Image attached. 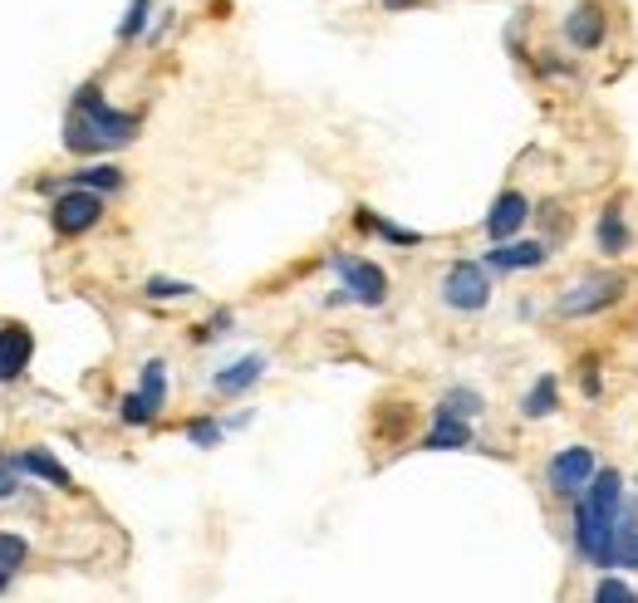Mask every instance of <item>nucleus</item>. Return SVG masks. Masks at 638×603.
<instances>
[{"instance_id":"a878e982","label":"nucleus","mask_w":638,"mask_h":603,"mask_svg":"<svg viewBox=\"0 0 638 603\" xmlns=\"http://www.w3.org/2000/svg\"><path fill=\"white\" fill-rule=\"evenodd\" d=\"M585 393H589V397L599 393V373H595V363H585Z\"/></svg>"},{"instance_id":"423d86ee","label":"nucleus","mask_w":638,"mask_h":603,"mask_svg":"<svg viewBox=\"0 0 638 603\" xmlns=\"http://www.w3.org/2000/svg\"><path fill=\"white\" fill-rule=\"evenodd\" d=\"M335 270H339V280H344L349 300H359V304H383V300H389V275H383L373 260L335 256Z\"/></svg>"},{"instance_id":"ddd939ff","label":"nucleus","mask_w":638,"mask_h":603,"mask_svg":"<svg viewBox=\"0 0 638 603\" xmlns=\"http://www.w3.org/2000/svg\"><path fill=\"white\" fill-rule=\"evenodd\" d=\"M423 447H428V451H457V447H472V427H466L462 417H452V413H442V407H438V423H432V432H428Z\"/></svg>"},{"instance_id":"6e6552de","label":"nucleus","mask_w":638,"mask_h":603,"mask_svg":"<svg viewBox=\"0 0 638 603\" xmlns=\"http://www.w3.org/2000/svg\"><path fill=\"white\" fill-rule=\"evenodd\" d=\"M526 216H531V201L521 197V191H501V197L492 201V211H486V236L501 246V241H511V236L526 226Z\"/></svg>"},{"instance_id":"7ed1b4c3","label":"nucleus","mask_w":638,"mask_h":603,"mask_svg":"<svg viewBox=\"0 0 638 603\" xmlns=\"http://www.w3.org/2000/svg\"><path fill=\"white\" fill-rule=\"evenodd\" d=\"M442 300H447L452 310H486L492 280H486V270L476 266V260H457V266L442 275Z\"/></svg>"},{"instance_id":"6ab92c4d","label":"nucleus","mask_w":638,"mask_h":603,"mask_svg":"<svg viewBox=\"0 0 638 603\" xmlns=\"http://www.w3.org/2000/svg\"><path fill=\"white\" fill-rule=\"evenodd\" d=\"M74 187H84V191H94V187L119 191L123 187V173H119V167H89V173H74Z\"/></svg>"},{"instance_id":"bb28decb","label":"nucleus","mask_w":638,"mask_h":603,"mask_svg":"<svg viewBox=\"0 0 638 603\" xmlns=\"http://www.w3.org/2000/svg\"><path fill=\"white\" fill-rule=\"evenodd\" d=\"M0 594H6V569H0Z\"/></svg>"},{"instance_id":"cd10ccee","label":"nucleus","mask_w":638,"mask_h":603,"mask_svg":"<svg viewBox=\"0 0 638 603\" xmlns=\"http://www.w3.org/2000/svg\"><path fill=\"white\" fill-rule=\"evenodd\" d=\"M389 6H403V0H389Z\"/></svg>"},{"instance_id":"f3484780","label":"nucleus","mask_w":638,"mask_h":603,"mask_svg":"<svg viewBox=\"0 0 638 603\" xmlns=\"http://www.w3.org/2000/svg\"><path fill=\"white\" fill-rule=\"evenodd\" d=\"M555 407H560V388H555L550 373H541V378H535V388L526 393V403H521V413H526V417H550Z\"/></svg>"},{"instance_id":"b1692460","label":"nucleus","mask_w":638,"mask_h":603,"mask_svg":"<svg viewBox=\"0 0 638 603\" xmlns=\"http://www.w3.org/2000/svg\"><path fill=\"white\" fill-rule=\"evenodd\" d=\"M192 441H197V447H216V441H222V427L216 423H207V417H202V423H192V432H187Z\"/></svg>"},{"instance_id":"4be33fe9","label":"nucleus","mask_w":638,"mask_h":603,"mask_svg":"<svg viewBox=\"0 0 638 603\" xmlns=\"http://www.w3.org/2000/svg\"><path fill=\"white\" fill-rule=\"evenodd\" d=\"M182 294H192L187 280H147V300H182Z\"/></svg>"},{"instance_id":"f257e3e1","label":"nucleus","mask_w":638,"mask_h":603,"mask_svg":"<svg viewBox=\"0 0 638 603\" xmlns=\"http://www.w3.org/2000/svg\"><path fill=\"white\" fill-rule=\"evenodd\" d=\"M133 133H138V118L109 108L104 94L89 84V89H79L74 113H70V123H64V147H70V153H109V147L133 143Z\"/></svg>"},{"instance_id":"2eb2a0df","label":"nucleus","mask_w":638,"mask_h":603,"mask_svg":"<svg viewBox=\"0 0 638 603\" xmlns=\"http://www.w3.org/2000/svg\"><path fill=\"white\" fill-rule=\"evenodd\" d=\"M20 461V471H30V476H40V481H50V486H60V491H70V471H64L60 461L50 457V451H25V457H16Z\"/></svg>"},{"instance_id":"39448f33","label":"nucleus","mask_w":638,"mask_h":603,"mask_svg":"<svg viewBox=\"0 0 638 603\" xmlns=\"http://www.w3.org/2000/svg\"><path fill=\"white\" fill-rule=\"evenodd\" d=\"M99 216H104V197H99V191L74 187V191H64V197L54 201L50 221H54V231H60V236H84L89 226H99Z\"/></svg>"},{"instance_id":"4468645a","label":"nucleus","mask_w":638,"mask_h":603,"mask_svg":"<svg viewBox=\"0 0 638 603\" xmlns=\"http://www.w3.org/2000/svg\"><path fill=\"white\" fill-rule=\"evenodd\" d=\"M260 373H266V358L250 354V358H236L231 368H222L212 383H216V393H246L250 383H260Z\"/></svg>"},{"instance_id":"9d476101","label":"nucleus","mask_w":638,"mask_h":603,"mask_svg":"<svg viewBox=\"0 0 638 603\" xmlns=\"http://www.w3.org/2000/svg\"><path fill=\"white\" fill-rule=\"evenodd\" d=\"M545 250L541 241H501L496 250H486V266H496V270H535V266H545Z\"/></svg>"},{"instance_id":"1a4fd4ad","label":"nucleus","mask_w":638,"mask_h":603,"mask_svg":"<svg viewBox=\"0 0 638 603\" xmlns=\"http://www.w3.org/2000/svg\"><path fill=\"white\" fill-rule=\"evenodd\" d=\"M30 354H35V339H30V329H20V324L0 329V383L20 378V373H25V363H30Z\"/></svg>"},{"instance_id":"f03ea898","label":"nucleus","mask_w":638,"mask_h":603,"mask_svg":"<svg viewBox=\"0 0 638 603\" xmlns=\"http://www.w3.org/2000/svg\"><path fill=\"white\" fill-rule=\"evenodd\" d=\"M624 290H629V280H624V275H585V280L565 284L560 300H555V310H560L565 320H579V314H599V310H609V304H619Z\"/></svg>"},{"instance_id":"393cba45","label":"nucleus","mask_w":638,"mask_h":603,"mask_svg":"<svg viewBox=\"0 0 638 603\" xmlns=\"http://www.w3.org/2000/svg\"><path fill=\"white\" fill-rule=\"evenodd\" d=\"M16 476H20V461L0 451V500H6L10 491H16Z\"/></svg>"},{"instance_id":"20e7f679","label":"nucleus","mask_w":638,"mask_h":603,"mask_svg":"<svg viewBox=\"0 0 638 603\" xmlns=\"http://www.w3.org/2000/svg\"><path fill=\"white\" fill-rule=\"evenodd\" d=\"M545 481H550L555 496H579L589 491V481H595V451L589 447H565L550 457V471H545Z\"/></svg>"},{"instance_id":"f8f14e48","label":"nucleus","mask_w":638,"mask_h":603,"mask_svg":"<svg viewBox=\"0 0 638 603\" xmlns=\"http://www.w3.org/2000/svg\"><path fill=\"white\" fill-rule=\"evenodd\" d=\"M604 569H638V520L624 516L614 526V540H609V554H604Z\"/></svg>"},{"instance_id":"412c9836","label":"nucleus","mask_w":638,"mask_h":603,"mask_svg":"<svg viewBox=\"0 0 638 603\" xmlns=\"http://www.w3.org/2000/svg\"><path fill=\"white\" fill-rule=\"evenodd\" d=\"M25 564V540H20V534H0V569H20Z\"/></svg>"},{"instance_id":"9b49d317","label":"nucleus","mask_w":638,"mask_h":603,"mask_svg":"<svg viewBox=\"0 0 638 603\" xmlns=\"http://www.w3.org/2000/svg\"><path fill=\"white\" fill-rule=\"evenodd\" d=\"M565 35L575 50H599L604 44V10L599 6H575L565 20Z\"/></svg>"},{"instance_id":"5701e85b","label":"nucleus","mask_w":638,"mask_h":603,"mask_svg":"<svg viewBox=\"0 0 638 603\" xmlns=\"http://www.w3.org/2000/svg\"><path fill=\"white\" fill-rule=\"evenodd\" d=\"M143 25H147V0H133V6H128V20L119 25V35H123V40H133Z\"/></svg>"},{"instance_id":"dca6fc26","label":"nucleus","mask_w":638,"mask_h":603,"mask_svg":"<svg viewBox=\"0 0 638 603\" xmlns=\"http://www.w3.org/2000/svg\"><path fill=\"white\" fill-rule=\"evenodd\" d=\"M599 250L604 256H624V250H629V226H624V216H619V207H609L599 216Z\"/></svg>"},{"instance_id":"aec40b11","label":"nucleus","mask_w":638,"mask_h":603,"mask_svg":"<svg viewBox=\"0 0 638 603\" xmlns=\"http://www.w3.org/2000/svg\"><path fill=\"white\" fill-rule=\"evenodd\" d=\"M595 603H638V594L629 584H624V579H599V589H595Z\"/></svg>"},{"instance_id":"a211bd4d","label":"nucleus","mask_w":638,"mask_h":603,"mask_svg":"<svg viewBox=\"0 0 638 603\" xmlns=\"http://www.w3.org/2000/svg\"><path fill=\"white\" fill-rule=\"evenodd\" d=\"M438 407H442V413H452V417H462V423H472V417L482 413V397H476L472 388H452Z\"/></svg>"},{"instance_id":"0eeeda50","label":"nucleus","mask_w":638,"mask_h":603,"mask_svg":"<svg viewBox=\"0 0 638 603\" xmlns=\"http://www.w3.org/2000/svg\"><path fill=\"white\" fill-rule=\"evenodd\" d=\"M163 397H167V373H163V363L153 358V363L143 368V388L123 397V423H133V427L153 423L157 407H163Z\"/></svg>"}]
</instances>
